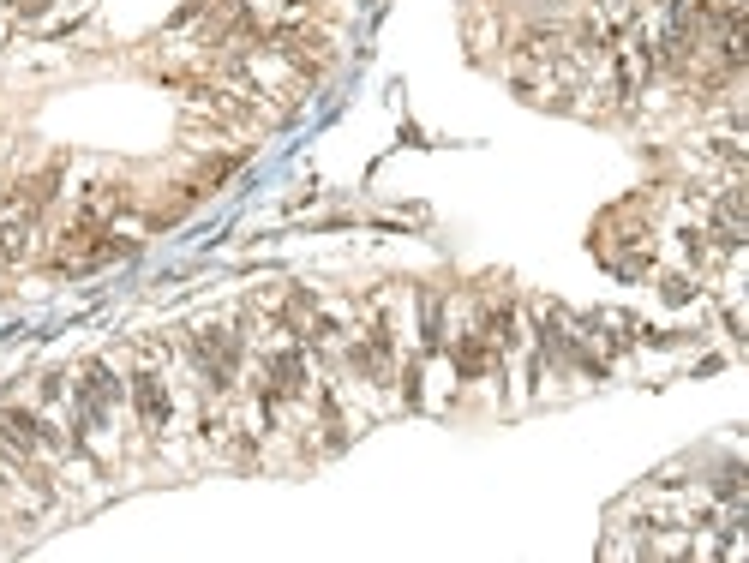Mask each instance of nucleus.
<instances>
[{"label":"nucleus","instance_id":"1","mask_svg":"<svg viewBox=\"0 0 749 563\" xmlns=\"http://www.w3.org/2000/svg\"><path fill=\"white\" fill-rule=\"evenodd\" d=\"M192 366L204 372V384L210 390H234V378H240V366H246V342L228 330V324H204V330H192Z\"/></svg>","mask_w":749,"mask_h":563},{"label":"nucleus","instance_id":"2","mask_svg":"<svg viewBox=\"0 0 749 563\" xmlns=\"http://www.w3.org/2000/svg\"><path fill=\"white\" fill-rule=\"evenodd\" d=\"M306 384H312V372H306L300 342H276L258 354V396L264 402H294V396H306Z\"/></svg>","mask_w":749,"mask_h":563},{"label":"nucleus","instance_id":"3","mask_svg":"<svg viewBox=\"0 0 749 563\" xmlns=\"http://www.w3.org/2000/svg\"><path fill=\"white\" fill-rule=\"evenodd\" d=\"M0 444L12 456H36L42 450V420L30 408H0Z\"/></svg>","mask_w":749,"mask_h":563},{"label":"nucleus","instance_id":"4","mask_svg":"<svg viewBox=\"0 0 749 563\" xmlns=\"http://www.w3.org/2000/svg\"><path fill=\"white\" fill-rule=\"evenodd\" d=\"M132 402H138V420H144L150 432L168 426V408H174V402H168V384H162L156 372H138V378H132Z\"/></svg>","mask_w":749,"mask_h":563},{"label":"nucleus","instance_id":"5","mask_svg":"<svg viewBox=\"0 0 749 563\" xmlns=\"http://www.w3.org/2000/svg\"><path fill=\"white\" fill-rule=\"evenodd\" d=\"M492 354H498V348H492L480 330H468V336L456 342V372H462V378H486V372H492Z\"/></svg>","mask_w":749,"mask_h":563},{"label":"nucleus","instance_id":"6","mask_svg":"<svg viewBox=\"0 0 749 563\" xmlns=\"http://www.w3.org/2000/svg\"><path fill=\"white\" fill-rule=\"evenodd\" d=\"M54 0H6V12L18 18V24H42V12H48Z\"/></svg>","mask_w":749,"mask_h":563},{"label":"nucleus","instance_id":"7","mask_svg":"<svg viewBox=\"0 0 749 563\" xmlns=\"http://www.w3.org/2000/svg\"><path fill=\"white\" fill-rule=\"evenodd\" d=\"M660 288H666V300H672V306H684V300L696 294V288H690V276H666Z\"/></svg>","mask_w":749,"mask_h":563}]
</instances>
